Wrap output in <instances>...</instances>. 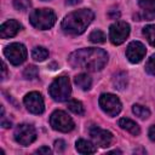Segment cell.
<instances>
[{
    "label": "cell",
    "instance_id": "1",
    "mask_svg": "<svg viewBox=\"0 0 155 155\" xmlns=\"http://www.w3.org/2000/svg\"><path fill=\"white\" fill-rule=\"evenodd\" d=\"M69 64L76 69L87 71H99L108 62V54L102 48H80L70 53L68 58Z\"/></svg>",
    "mask_w": 155,
    "mask_h": 155
},
{
    "label": "cell",
    "instance_id": "2",
    "mask_svg": "<svg viewBox=\"0 0 155 155\" xmlns=\"http://www.w3.org/2000/svg\"><path fill=\"white\" fill-rule=\"evenodd\" d=\"M93 18L94 13L91 10H76L64 17V19L62 21V30L69 35H80L86 30Z\"/></svg>",
    "mask_w": 155,
    "mask_h": 155
},
{
    "label": "cell",
    "instance_id": "3",
    "mask_svg": "<svg viewBox=\"0 0 155 155\" xmlns=\"http://www.w3.org/2000/svg\"><path fill=\"white\" fill-rule=\"evenodd\" d=\"M29 21L33 27L45 30L53 27L56 23V15L50 8H36L30 12Z\"/></svg>",
    "mask_w": 155,
    "mask_h": 155
},
{
    "label": "cell",
    "instance_id": "4",
    "mask_svg": "<svg viewBox=\"0 0 155 155\" xmlns=\"http://www.w3.org/2000/svg\"><path fill=\"white\" fill-rule=\"evenodd\" d=\"M50 96L57 102H64L70 97L71 87L68 76H58L48 87Z\"/></svg>",
    "mask_w": 155,
    "mask_h": 155
},
{
    "label": "cell",
    "instance_id": "5",
    "mask_svg": "<svg viewBox=\"0 0 155 155\" xmlns=\"http://www.w3.org/2000/svg\"><path fill=\"white\" fill-rule=\"evenodd\" d=\"M50 124L53 130L59 132H69L74 128V121L63 110H56L50 117Z\"/></svg>",
    "mask_w": 155,
    "mask_h": 155
},
{
    "label": "cell",
    "instance_id": "6",
    "mask_svg": "<svg viewBox=\"0 0 155 155\" xmlns=\"http://www.w3.org/2000/svg\"><path fill=\"white\" fill-rule=\"evenodd\" d=\"M4 54L10 61L11 64L19 65L27 59V48L24 45L19 42H13L5 47Z\"/></svg>",
    "mask_w": 155,
    "mask_h": 155
},
{
    "label": "cell",
    "instance_id": "7",
    "mask_svg": "<svg viewBox=\"0 0 155 155\" xmlns=\"http://www.w3.org/2000/svg\"><path fill=\"white\" fill-rule=\"evenodd\" d=\"M99 107L109 116H116L121 111L120 99L111 93H103L99 97Z\"/></svg>",
    "mask_w": 155,
    "mask_h": 155
},
{
    "label": "cell",
    "instance_id": "8",
    "mask_svg": "<svg viewBox=\"0 0 155 155\" xmlns=\"http://www.w3.org/2000/svg\"><path fill=\"white\" fill-rule=\"evenodd\" d=\"M15 139L21 145H29L36 139V131L33 125L29 124H21L15 130Z\"/></svg>",
    "mask_w": 155,
    "mask_h": 155
},
{
    "label": "cell",
    "instance_id": "9",
    "mask_svg": "<svg viewBox=\"0 0 155 155\" xmlns=\"http://www.w3.org/2000/svg\"><path fill=\"white\" fill-rule=\"evenodd\" d=\"M130 35V24L122 21L115 22L109 28V39L114 45H121Z\"/></svg>",
    "mask_w": 155,
    "mask_h": 155
},
{
    "label": "cell",
    "instance_id": "10",
    "mask_svg": "<svg viewBox=\"0 0 155 155\" xmlns=\"http://www.w3.org/2000/svg\"><path fill=\"white\" fill-rule=\"evenodd\" d=\"M24 105L31 114H42L45 110L44 98L39 92H29L24 97Z\"/></svg>",
    "mask_w": 155,
    "mask_h": 155
},
{
    "label": "cell",
    "instance_id": "11",
    "mask_svg": "<svg viewBox=\"0 0 155 155\" xmlns=\"http://www.w3.org/2000/svg\"><path fill=\"white\" fill-rule=\"evenodd\" d=\"M90 136L91 138L93 139V142L102 147V148H107L110 145L111 140H113V134L107 131V130H103L98 126H92L90 128Z\"/></svg>",
    "mask_w": 155,
    "mask_h": 155
},
{
    "label": "cell",
    "instance_id": "12",
    "mask_svg": "<svg viewBox=\"0 0 155 155\" xmlns=\"http://www.w3.org/2000/svg\"><path fill=\"white\" fill-rule=\"evenodd\" d=\"M145 46L139 41H132L126 48V57L131 63H139L145 56Z\"/></svg>",
    "mask_w": 155,
    "mask_h": 155
},
{
    "label": "cell",
    "instance_id": "13",
    "mask_svg": "<svg viewBox=\"0 0 155 155\" xmlns=\"http://www.w3.org/2000/svg\"><path fill=\"white\" fill-rule=\"evenodd\" d=\"M19 30H21V24L15 19H10V21H6L5 23L1 24V27H0V36L2 39L12 38Z\"/></svg>",
    "mask_w": 155,
    "mask_h": 155
},
{
    "label": "cell",
    "instance_id": "14",
    "mask_svg": "<svg viewBox=\"0 0 155 155\" xmlns=\"http://www.w3.org/2000/svg\"><path fill=\"white\" fill-rule=\"evenodd\" d=\"M138 4L143 8V13L142 16H137V21L151 19L155 15V0H138Z\"/></svg>",
    "mask_w": 155,
    "mask_h": 155
},
{
    "label": "cell",
    "instance_id": "15",
    "mask_svg": "<svg viewBox=\"0 0 155 155\" xmlns=\"http://www.w3.org/2000/svg\"><path fill=\"white\" fill-rule=\"evenodd\" d=\"M119 126H120L122 130L130 132V133L133 134V136H138V134L140 133L139 126H138L134 121H132L131 119H127V117L120 119V120H119Z\"/></svg>",
    "mask_w": 155,
    "mask_h": 155
},
{
    "label": "cell",
    "instance_id": "16",
    "mask_svg": "<svg viewBox=\"0 0 155 155\" xmlns=\"http://www.w3.org/2000/svg\"><path fill=\"white\" fill-rule=\"evenodd\" d=\"M75 148L80 154H93V153H96V147L86 139H78L76 144H75Z\"/></svg>",
    "mask_w": 155,
    "mask_h": 155
},
{
    "label": "cell",
    "instance_id": "17",
    "mask_svg": "<svg viewBox=\"0 0 155 155\" xmlns=\"http://www.w3.org/2000/svg\"><path fill=\"white\" fill-rule=\"evenodd\" d=\"M74 81H75V84L78 85V87H80V88L84 90V91L90 90V88H91V85H92L91 78H90L87 74H84V73L76 75L75 79H74Z\"/></svg>",
    "mask_w": 155,
    "mask_h": 155
},
{
    "label": "cell",
    "instance_id": "18",
    "mask_svg": "<svg viewBox=\"0 0 155 155\" xmlns=\"http://www.w3.org/2000/svg\"><path fill=\"white\" fill-rule=\"evenodd\" d=\"M127 82H128V79H127V74L125 71H119L113 78V84H114L115 88H117V90L126 88Z\"/></svg>",
    "mask_w": 155,
    "mask_h": 155
},
{
    "label": "cell",
    "instance_id": "19",
    "mask_svg": "<svg viewBox=\"0 0 155 155\" xmlns=\"http://www.w3.org/2000/svg\"><path fill=\"white\" fill-rule=\"evenodd\" d=\"M31 57L36 62H42L48 57V51L42 46H36L31 51Z\"/></svg>",
    "mask_w": 155,
    "mask_h": 155
},
{
    "label": "cell",
    "instance_id": "20",
    "mask_svg": "<svg viewBox=\"0 0 155 155\" xmlns=\"http://www.w3.org/2000/svg\"><path fill=\"white\" fill-rule=\"evenodd\" d=\"M68 109L70 111H73L74 114H76V115H82L84 111H85L82 103L76 101V99H71V101L68 102Z\"/></svg>",
    "mask_w": 155,
    "mask_h": 155
},
{
    "label": "cell",
    "instance_id": "21",
    "mask_svg": "<svg viewBox=\"0 0 155 155\" xmlns=\"http://www.w3.org/2000/svg\"><path fill=\"white\" fill-rule=\"evenodd\" d=\"M132 111L136 114V116H138L140 119H148L150 116V110L140 104H134L132 107Z\"/></svg>",
    "mask_w": 155,
    "mask_h": 155
},
{
    "label": "cell",
    "instance_id": "22",
    "mask_svg": "<svg viewBox=\"0 0 155 155\" xmlns=\"http://www.w3.org/2000/svg\"><path fill=\"white\" fill-rule=\"evenodd\" d=\"M143 35L147 38L151 46H155V25L150 24L143 28Z\"/></svg>",
    "mask_w": 155,
    "mask_h": 155
},
{
    "label": "cell",
    "instance_id": "23",
    "mask_svg": "<svg viewBox=\"0 0 155 155\" xmlns=\"http://www.w3.org/2000/svg\"><path fill=\"white\" fill-rule=\"evenodd\" d=\"M88 38H90V41L93 44H103L105 41V34L99 29L93 30Z\"/></svg>",
    "mask_w": 155,
    "mask_h": 155
},
{
    "label": "cell",
    "instance_id": "24",
    "mask_svg": "<svg viewBox=\"0 0 155 155\" xmlns=\"http://www.w3.org/2000/svg\"><path fill=\"white\" fill-rule=\"evenodd\" d=\"M38 75H39V70L35 65H28L23 71V76L27 80H34L38 78Z\"/></svg>",
    "mask_w": 155,
    "mask_h": 155
},
{
    "label": "cell",
    "instance_id": "25",
    "mask_svg": "<svg viewBox=\"0 0 155 155\" xmlns=\"http://www.w3.org/2000/svg\"><path fill=\"white\" fill-rule=\"evenodd\" d=\"M31 6L30 0H13V7L18 11H27Z\"/></svg>",
    "mask_w": 155,
    "mask_h": 155
},
{
    "label": "cell",
    "instance_id": "26",
    "mask_svg": "<svg viewBox=\"0 0 155 155\" xmlns=\"http://www.w3.org/2000/svg\"><path fill=\"white\" fill-rule=\"evenodd\" d=\"M145 70H147L148 74L155 76V54H153V56L148 59V62H147V64H145Z\"/></svg>",
    "mask_w": 155,
    "mask_h": 155
},
{
    "label": "cell",
    "instance_id": "27",
    "mask_svg": "<svg viewBox=\"0 0 155 155\" xmlns=\"http://www.w3.org/2000/svg\"><path fill=\"white\" fill-rule=\"evenodd\" d=\"M65 149V142L62 140V139H58L54 142V150L57 153H63Z\"/></svg>",
    "mask_w": 155,
    "mask_h": 155
},
{
    "label": "cell",
    "instance_id": "28",
    "mask_svg": "<svg viewBox=\"0 0 155 155\" xmlns=\"http://www.w3.org/2000/svg\"><path fill=\"white\" fill-rule=\"evenodd\" d=\"M38 154H51V149L48 147H41L36 150Z\"/></svg>",
    "mask_w": 155,
    "mask_h": 155
},
{
    "label": "cell",
    "instance_id": "29",
    "mask_svg": "<svg viewBox=\"0 0 155 155\" xmlns=\"http://www.w3.org/2000/svg\"><path fill=\"white\" fill-rule=\"evenodd\" d=\"M149 138L155 142V125H153L150 128H149Z\"/></svg>",
    "mask_w": 155,
    "mask_h": 155
},
{
    "label": "cell",
    "instance_id": "30",
    "mask_svg": "<svg viewBox=\"0 0 155 155\" xmlns=\"http://www.w3.org/2000/svg\"><path fill=\"white\" fill-rule=\"evenodd\" d=\"M81 0H65V4L67 5H69V6H73V5H76V4H79Z\"/></svg>",
    "mask_w": 155,
    "mask_h": 155
},
{
    "label": "cell",
    "instance_id": "31",
    "mask_svg": "<svg viewBox=\"0 0 155 155\" xmlns=\"http://www.w3.org/2000/svg\"><path fill=\"white\" fill-rule=\"evenodd\" d=\"M6 78V64L2 63V80Z\"/></svg>",
    "mask_w": 155,
    "mask_h": 155
},
{
    "label": "cell",
    "instance_id": "32",
    "mask_svg": "<svg viewBox=\"0 0 155 155\" xmlns=\"http://www.w3.org/2000/svg\"><path fill=\"white\" fill-rule=\"evenodd\" d=\"M2 127H11V122H6V121H2Z\"/></svg>",
    "mask_w": 155,
    "mask_h": 155
},
{
    "label": "cell",
    "instance_id": "33",
    "mask_svg": "<svg viewBox=\"0 0 155 155\" xmlns=\"http://www.w3.org/2000/svg\"><path fill=\"white\" fill-rule=\"evenodd\" d=\"M44 1H47V0H44Z\"/></svg>",
    "mask_w": 155,
    "mask_h": 155
}]
</instances>
